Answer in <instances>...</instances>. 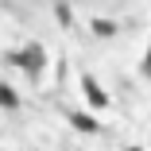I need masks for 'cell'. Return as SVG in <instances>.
Instances as JSON below:
<instances>
[{"label":"cell","instance_id":"1","mask_svg":"<svg viewBox=\"0 0 151 151\" xmlns=\"http://www.w3.org/2000/svg\"><path fill=\"white\" fill-rule=\"evenodd\" d=\"M16 62H19L27 74H31V78H39V74H43V62H47V54H43V47H39V43H27V50H19V54H16Z\"/></svg>","mask_w":151,"mask_h":151},{"label":"cell","instance_id":"2","mask_svg":"<svg viewBox=\"0 0 151 151\" xmlns=\"http://www.w3.org/2000/svg\"><path fill=\"white\" fill-rule=\"evenodd\" d=\"M81 89H85V97H89V101H93L97 109H105V105H109V97H105V89H101V85H97L93 78H89V74L81 78Z\"/></svg>","mask_w":151,"mask_h":151},{"label":"cell","instance_id":"3","mask_svg":"<svg viewBox=\"0 0 151 151\" xmlns=\"http://www.w3.org/2000/svg\"><path fill=\"white\" fill-rule=\"evenodd\" d=\"M70 124H74L78 132H97V120H93V116H85V112H74V116H70Z\"/></svg>","mask_w":151,"mask_h":151},{"label":"cell","instance_id":"4","mask_svg":"<svg viewBox=\"0 0 151 151\" xmlns=\"http://www.w3.org/2000/svg\"><path fill=\"white\" fill-rule=\"evenodd\" d=\"M0 105H4V109H19V97H16V89H8L4 81H0Z\"/></svg>","mask_w":151,"mask_h":151},{"label":"cell","instance_id":"5","mask_svg":"<svg viewBox=\"0 0 151 151\" xmlns=\"http://www.w3.org/2000/svg\"><path fill=\"white\" fill-rule=\"evenodd\" d=\"M93 31H97V35H112V31H116V23H109V19H97V23H93Z\"/></svg>","mask_w":151,"mask_h":151},{"label":"cell","instance_id":"6","mask_svg":"<svg viewBox=\"0 0 151 151\" xmlns=\"http://www.w3.org/2000/svg\"><path fill=\"white\" fill-rule=\"evenodd\" d=\"M54 16L62 19V23H70V4H54Z\"/></svg>","mask_w":151,"mask_h":151},{"label":"cell","instance_id":"7","mask_svg":"<svg viewBox=\"0 0 151 151\" xmlns=\"http://www.w3.org/2000/svg\"><path fill=\"white\" fill-rule=\"evenodd\" d=\"M143 70H147V74H151V50H147V58H143Z\"/></svg>","mask_w":151,"mask_h":151},{"label":"cell","instance_id":"8","mask_svg":"<svg viewBox=\"0 0 151 151\" xmlns=\"http://www.w3.org/2000/svg\"><path fill=\"white\" fill-rule=\"evenodd\" d=\"M128 151H139V147H128Z\"/></svg>","mask_w":151,"mask_h":151}]
</instances>
